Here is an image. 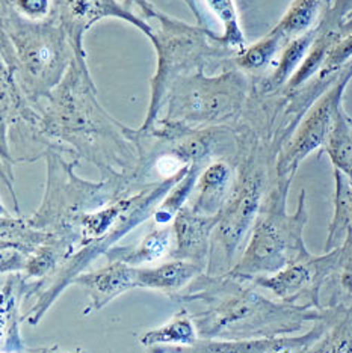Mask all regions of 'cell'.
<instances>
[{"label": "cell", "mask_w": 352, "mask_h": 353, "mask_svg": "<svg viewBox=\"0 0 352 353\" xmlns=\"http://www.w3.org/2000/svg\"><path fill=\"white\" fill-rule=\"evenodd\" d=\"M239 152L236 157V181L213 230L211 256L206 274L219 276L235 268L237 254L246 246L257 221L266 190L268 152L277 151L262 141L250 127H237Z\"/></svg>", "instance_id": "4"}, {"label": "cell", "mask_w": 352, "mask_h": 353, "mask_svg": "<svg viewBox=\"0 0 352 353\" xmlns=\"http://www.w3.org/2000/svg\"><path fill=\"white\" fill-rule=\"evenodd\" d=\"M136 3L151 28L148 38L157 52V70L151 79L148 114L139 127L141 130H148L156 125L166 94L175 80L204 70L213 59H235L236 54L222 41V37L215 35L204 26H190L168 17L147 0H138Z\"/></svg>", "instance_id": "5"}, {"label": "cell", "mask_w": 352, "mask_h": 353, "mask_svg": "<svg viewBox=\"0 0 352 353\" xmlns=\"http://www.w3.org/2000/svg\"><path fill=\"white\" fill-rule=\"evenodd\" d=\"M316 37V28L311 29L307 34H304L298 38L292 39L287 44L282 53L278 54V61L275 63V68L262 80L259 85V91L263 95H268L275 92L280 88L287 85V82L292 79V76L297 73L298 68L311 49V44L315 41Z\"/></svg>", "instance_id": "22"}, {"label": "cell", "mask_w": 352, "mask_h": 353, "mask_svg": "<svg viewBox=\"0 0 352 353\" xmlns=\"http://www.w3.org/2000/svg\"><path fill=\"white\" fill-rule=\"evenodd\" d=\"M245 283L228 274L213 276L204 272L170 299L182 307L189 303L203 305L202 311L192 314L203 340L271 339L298 331L307 320L324 317L310 305L297 307L272 302Z\"/></svg>", "instance_id": "2"}, {"label": "cell", "mask_w": 352, "mask_h": 353, "mask_svg": "<svg viewBox=\"0 0 352 353\" xmlns=\"http://www.w3.org/2000/svg\"><path fill=\"white\" fill-rule=\"evenodd\" d=\"M174 243L173 223L165 227H156L150 230L141 242L135 246H114L105 256L109 263H126L129 266L139 268L142 264L156 263L164 256H170Z\"/></svg>", "instance_id": "19"}, {"label": "cell", "mask_w": 352, "mask_h": 353, "mask_svg": "<svg viewBox=\"0 0 352 353\" xmlns=\"http://www.w3.org/2000/svg\"><path fill=\"white\" fill-rule=\"evenodd\" d=\"M23 353H86L85 350H76V352H66L61 350L58 344H50V346L38 347V349H26Z\"/></svg>", "instance_id": "30"}, {"label": "cell", "mask_w": 352, "mask_h": 353, "mask_svg": "<svg viewBox=\"0 0 352 353\" xmlns=\"http://www.w3.org/2000/svg\"><path fill=\"white\" fill-rule=\"evenodd\" d=\"M44 288V281H30L23 274L2 275V307H0V349L2 353H23L21 336L23 303L37 301Z\"/></svg>", "instance_id": "12"}, {"label": "cell", "mask_w": 352, "mask_h": 353, "mask_svg": "<svg viewBox=\"0 0 352 353\" xmlns=\"http://www.w3.org/2000/svg\"><path fill=\"white\" fill-rule=\"evenodd\" d=\"M330 6L331 0H292L282 20L271 32L287 46L292 39L315 29Z\"/></svg>", "instance_id": "21"}, {"label": "cell", "mask_w": 352, "mask_h": 353, "mask_svg": "<svg viewBox=\"0 0 352 353\" xmlns=\"http://www.w3.org/2000/svg\"><path fill=\"white\" fill-rule=\"evenodd\" d=\"M136 270L138 268L126 263H109L108 268L84 272L79 275L73 285L82 287L90 296V305L84 310V316L100 311L119 296L138 288L136 285Z\"/></svg>", "instance_id": "16"}, {"label": "cell", "mask_w": 352, "mask_h": 353, "mask_svg": "<svg viewBox=\"0 0 352 353\" xmlns=\"http://www.w3.org/2000/svg\"><path fill=\"white\" fill-rule=\"evenodd\" d=\"M198 341V329L186 307H182L165 325L150 329L139 339L141 346L148 353L162 349L190 347Z\"/></svg>", "instance_id": "20"}, {"label": "cell", "mask_w": 352, "mask_h": 353, "mask_svg": "<svg viewBox=\"0 0 352 353\" xmlns=\"http://www.w3.org/2000/svg\"><path fill=\"white\" fill-rule=\"evenodd\" d=\"M352 59V35L343 38L342 41L334 47L331 53L328 54L324 65L319 71L316 80H330L334 74H338L339 71L346 65V63Z\"/></svg>", "instance_id": "28"}, {"label": "cell", "mask_w": 352, "mask_h": 353, "mask_svg": "<svg viewBox=\"0 0 352 353\" xmlns=\"http://www.w3.org/2000/svg\"><path fill=\"white\" fill-rule=\"evenodd\" d=\"M284 47L286 44L283 39L269 32L265 38L259 39L257 43H254L253 46H246V49L236 56L235 62L237 68L244 71V73L262 71L274 61L277 54L282 53Z\"/></svg>", "instance_id": "26"}, {"label": "cell", "mask_w": 352, "mask_h": 353, "mask_svg": "<svg viewBox=\"0 0 352 353\" xmlns=\"http://www.w3.org/2000/svg\"><path fill=\"white\" fill-rule=\"evenodd\" d=\"M351 6L352 0H335V3L328 8L322 20L317 23L315 41L311 44L307 58L304 59L297 73L292 76V79L286 85V95L301 90L311 77L317 76L328 54L345 38V34H343V20H345Z\"/></svg>", "instance_id": "13"}, {"label": "cell", "mask_w": 352, "mask_h": 353, "mask_svg": "<svg viewBox=\"0 0 352 353\" xmlns=\"http://www.w3.org/2000/svg\"><path fill=\"white\" fill-rule=\"evenodd\" d=\"M204 274L197 264L182 260H170L155 268H138L136 270V285L138 288H150L173 298L180 293L198 275Z\"/></svg>", "instance_id": "18"}, {"label": "cell", "mask_w": 352, "mask_h": 353, "mask_svg": "<svg viewBox=\"0 0 352 353\" xmlns=\"http://www.w3.org/2000/svg\"><path fill=\"white\" fill-rule=\"evenodd\" d=\"M204 3L221 21L224 28L222 41L236 56L242 53L246 49V43L241 25H239L235 0H204Z\"/></svg>", "instance_id": "27"}, {"label": "cell", "mask_w": 352, "mask_h": 353, "mask_svg": "<svg viewBox=\"0 0 352 353\" xmlns=\"http://www.w3.org/2000/svg\"><path fill=\"white\" fill-rule=\"evenodd\" d=\"M207 165L203 163H192L186 175L175 184V186L168 192L166 196L162 199L161 204L157 205L156 212L153 214V222L156 227H165L171 225L174 222L175 216L179 214L183 207L188 205L189 198L192 196L197 186L198 176L203 172Z\"/></svg>", "instance_id": "24"}, {"label": "cell", "mask_w": 352, "mask_h": 353, "mask_svg": "<svg viewBox=\"0 0 352 353\" xmlns=\"http://www.w3.org/2000/svg\"><path fill=\"white\" fill-rule=\"evenodd\" d=\"M23 17L32 21H44L53 15L55 0H8Z\"/></svg>", "instance_id": "29"}, {"label": "cell", "mask_w": 352, "mask_h": 353, "mask_svg": "<svg viewBox=\"0 0 352 353\" xmlns=\"http://www.w3.org/2000/svg\"><path fill=\"white\" fill-rule=\"evenodd\" d=\"M324 150L330 156L335 170L352 180V118L346 115L343 106L339 109L338 117L334 119Z\"/></svg>", "instance_id": "25"}, {"label": "cell", "mask_w": 352, "mask_h": 353, "mask_svg": "<svg viewBox=\"0 0 352 353\" xmlns=\"http://www.w3.org/2000/svg\"><path fill=\"white\" fill-rule=\"evenodd\" d=\"M325 325L316 326L300 339H254V340H203L190 347L162 349L153 353H306L324 336Z\"/></svg>", "instance_id": "15"}, {"label": "cell", "mask_w": 352, "mask_h": 353, "mask_svg": "<svg viewBox=\"0 0 352 353\" xmlns=\"http://www.w3.org/2000/svg\"><path fill=\"white\" fill-rule=\"evenodd\" d=\"M246 94L244 71L226 70L209 77L198 70L173 83L164 103L165 115H159L156 124L183 128L230 125L241 118Z\"/></svg>", "instance_id": "8"}, {"label": "cell", "mask_w": 352, "mask_h": 353, "mask_svg": "<svg viewBox=\"0 0 352 353\" xmlns=\"http://www.w3.org/2000/svg\"><path fill=\"white\" fill-rule=\"evenodd\" d=\"M343 34H345V38L352 35V6L349 12L346 14L345 20H343Z\"/></svg>", "instance_id": "31"}, {"label": "cell", "mask_w": 352, "mask_h": 353, "mask_svg": "<svg viewBox=\"0 0 352 353\" xmlns=\"http://www.w3.org/2000/svg\"><path fill=\"white\" fill-rule=\"evenodd\" d=\"M52 17L67 32L77 59L82 62H86L84 37L92 25L103 19H121L142 30L147 38L151 34V28L146 20L133 14L127 5L118 3L117 0H55Z\"/></svg>", "instance_id": "10"}, {"label": "cell", "mask_w": 352, "mask_h": 353, "mask_svg": "<svg viewBox=\"0 0 352 353\" xmlns=\"http://www.w3.org/2000/svg\"><path fill=\"white\" fill-rule=\"evenodd\" d=\"M236 181V159H218L199 174L189 208L202 216H218Z\"/></svg>", "instance_id": "17"}, {"label": "cell", "mask_w": 352, "mask_h": 353, "mask_svg": "<svg viewBox=\"0 0 352 353\" xmlns=\"http://www.w3.org/2000/svg\"><path fill=\"white\" fill-rule=\"evenodd\" d=\"M35 108L52 150L88 160L99 168L101 179L135 172L139 152L132 128L101 108L86 62L76 58L61 85Z\"/></svg>", "instance_id": "1"}, {"label": "cell", "mask_w": 352, "mask_h": 353, "mask_svg": "<svg viewBox=\"0 0 352 353\" xmlns=\"http://www.w3.org/2000/svg\"><path fill=\"white\" fill-rule=\"evenodd\" d=\"M46 194L38 210L28 218L32 227L66 240L77 251V228L85 214L99 210L115 199L130 195L127 176H109L100 181L84 180L75 172L81 159L67 160L61 151L49 150Z\"/></svg>", "instance_id": "6"}, {"label": "cell", "mask_w": 352, "mask_h": 353, "mask_svg": "<svg viewBox=\"0 0 352 353\" xmlns=\"http://www.w3.org/2000/svg\"><path fill=\"white\" fill-rule=\"evenodd\" d=\"M292 179L277 176V184L263 201L250 242L228 275L253 281L262 274H277L289 264L311 256L302 240V230L307 222L306 192H301L297 212L286 213V198Z\"/></svg>", "instance_id": "7"}, {"label": "cell", "mask_w": 352, "mask_h": 353, "mask_svg": "<svg viewBox=\"0 0 352 353\" xmlns=\"http://www.w3.org/2000/svg\"><path fill=\"white\" fill-rule=\"evenodd\" d=\"M352 79V61H349L338 74L333 83L326 88L307 114L301 119L297 130L291 139L284 143L278 152L275 165L277 176H293L298 170V165L306 159L311 151L324 147L328 134H330L334 119L342 108L343 92Z\"/></svg>", "instance_id": "9"}, {"label": "cell", "mask_w": 352, "mask_h": 353, "mask_svg": "<svg viewBox=\"0 0 352 353\" xmlns=\"http://www.w3.org/2000/svg\"><path fill=\"white\" fill-rule=\"evenodd\" d=\"M340 250L330 255L313 256L292 263L271 276L254 278V284L265 287L286 303L297 302L302 296H309L311 305L319 307V288L324 279L338 268Z\"/></svg>", "instance_id": "11"}, {"label": "cell", "mask_w": 352, "mask_h": 353, "mask_svg": "<svg viewBox=\"0 0 352 353\" xmlns=\"http://www.w3.org/2000/svg\"><path fill=\"white\" fill-rule=\"evenodd\" d=\"M76 58L67 32L53 17L28 20L2 0V61L34 106L61 85Z\"/></svg>", "instance_id": "3"}, {"label": "cell", "mask_w": 352, "mask_h": 353, "mask_svg": "<svg viewBox=\"0 0 352 353\" xmlns=\"http://www.w3.org/2000/svg\"><path fill=\"white\" fill-rule=\"evenodd\" d=\"M0 230H2L0 250H14L25 255L26 259L53 237L52 232L32 227L28 218H21V214L12 216L8 213L3 204Z\"/></svg>", "instance_id": "23"}, {"label": "cell", "mask_w": 352, "mask_h": 353, "mask_svg": "<svg viewBox=\"0 0 352 353\" xmlns=\"http://www.w3.org/2000/svg\"><path fill=\"white\" fill-rule=\"evenodd\" d=\"M219 221L218 216H202L194 213L185 205L173 222L174 243L170 260H182L197 264L207 270L211 256V245L213 230Z\"/></svg>", "instance_id": "14"}]
</instances>
